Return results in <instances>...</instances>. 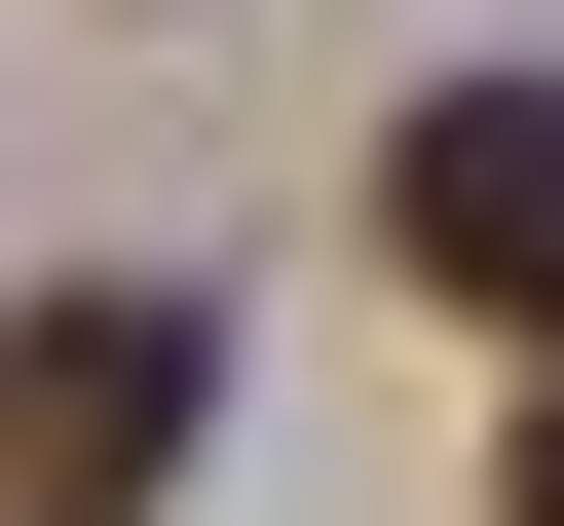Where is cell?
<instances>
[{
  "label": "cell",
  "mask_w": 564,
  "mask_h": 526,
  "mask_svg": "<svg viewBox=\"0 0 564 526\" xmlns=\"http://www.w3.org/2000/svg\"><path fill=\"white\" fill-rule=\"evenodd\" d=\"M489 526H564V339H527V451H489Z\"/></svg>",
  "instance_id": "3"
},
{
  "label": "cell",
  "mask_w": 564,
  "mask_h": 526,
  "mask_svg": "<svg viewBox=\"0 0 564 526\" xmlns=\"http://www.w3.org/2000/svg\"><path fill=\"white\" fill-rule=\"evenodd\" d=\"M188 302H151V263H76V302H0V526H151L188 489Z\"/></svg>",
  "instance_id": "1"
},
{
  "label": "cell",
  "mask_w": 564,
  "mask_h": 526,
  "mask_svg": "<svg viewBox=\"0 0 564 526\" xmlns=\"http://www.w3.org/2000/svg\"><path fill=\"white\" fill-rule=\"evenodd\" d=\"M377 263L452 339H564V76H452L414 151H377Z\"/></svg>",
  "instance_id": "2"
}]
</instances>
